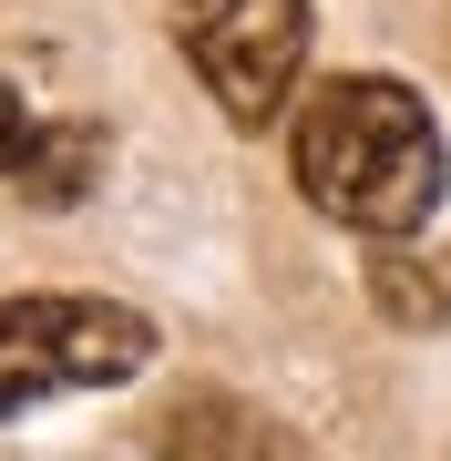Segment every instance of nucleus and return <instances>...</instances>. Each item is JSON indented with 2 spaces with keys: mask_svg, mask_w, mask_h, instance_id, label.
I'll return each instance as SVG.
<instances>
[{
  "mask_svg": "<svg viewBox=\"0 0 451 461\" xmlns=\"http://www.w3.org/2000/svg\"><path fill=\"white\" fill-rule=\"evenodd\" d=\"M287 165H298V195L329 215V226H359L380 247H401L410 226H431L441 185H451V154H441V123L431 103L390 72H338L298 103L287 123Z\"/></svg>",
  "mask_w": 451,
  "mask_h": 461,
  "instance_id": "obj_1",
  "label": "nucleus"
},
{
  "mask_svg": "<svg viewBox=\"0 0 451 461\" xmlns=\"http://www.w3.org/2000/svg\"><path fill=\"white\" fill-rule=\"evenodd\" d=\"M154 359V318L123 297H0V420L62 390H113Z\"/></svg>",
  "mask_w": 451,
  "mask_h": 461,
  "instance_id": "obj_2",
  "label": "nucleus"
},
{
  "mask_svg": "<svg viewBox=\"0 0 451 461\" xmlns=\"http://www.w3.org/2000/svg\"><path fill=\"white\" fill-rule=\"evenodd\" d=\"M195 83L236 133H267L308 72V0H165Z\"/></svg>",
  "mask_w": 451,
  "mask_h": 461,
  "instance_id": "obj_3",
  "label": "nucleus"
},
{
  "mask_svg": "<svg viewBox=\"0 0 451 461\" xmlns=\"http://www.w3.org/2000/svg\"><path fill=\"white\" fill-rule=\"evenodd\" d=\"M154 461H308V451L236 390H175L154 420Z\"/></svg>",
  "mask_w": 451,
  "mask_h": 461,
  "instance_id": "obj_4",
  "label": "nucleus"
},
{
  "mask_svg": "<svg viewBox=\"0 0 451 461\" xmlns=\"http://www.w3.org/2000/svg\"><path fill=\"white\" fill-rule=\"evenodd\" d=\"M369 308L390 329H451V257L441 247H380L369 257Z\"/></svg>",
  "mask_w": 451,
  "mask_h": 461,
  "instance_id": "obj_5",
  "label": "nucleus"
},
{
  "mask_svg": "<svg viewBox=\"0 0 451 461\" xmlns=\"http://www.w3.org/2000/svg\"><path fill=\"white\" fill-rule=\"evenodd\" d=\"M51 133H62V123H41L32 103H21L11 83H0V175H11L21 195H32V175L51 165Z\"/></svg>",
  "mask_w": 451,
  "mask_h": 461,
  "instance_id": "obj_6",
  "label": "nucleus"
}]
</instances>
